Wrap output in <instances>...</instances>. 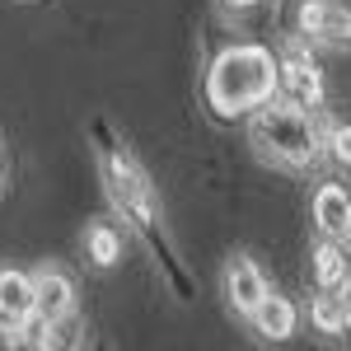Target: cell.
<instances>
[{"instance_id":"obj_14","label":"cell","mask_w":351,"mask_h":351,"mask_svg":"<svg viewBox=\"0 0 351 351\" xmlns=\"http://www.w3.org/2000/svg\"><path fill=\"white\" fill-rule=\"evenodd\" d=\"M342 309H347V328H351V276H347V286H342Z\"/></svg>"},{"instance_id":"obj_6","label":"cell","mask_w":351,"mask_h":351,"mask_svg":"<svg viewBox=\"0 0 351 351\" xmlns=\"http://www.w3.org/2000/svg\"><path fill=\"white\" fill-rule=\"evenodd\" d=\"M24 324H33V276L5 267L0 271V328L24 332Z\"/></svg>"},{"instance_id":"obj_7","label":"cell","mask_w":351,"mask_h":351,"mask_svg":"<svg viewBox=\"0 0 351 351\" xmlns=\"http://www.w3.org/2000/svg\"><path fill=\"white\" fill-rule=\"evenodd\" d=\"M314 225H319L324 239H337V243L351 248V197H347V188L324 183V188L314 192Z\"/></svg>"},{"instance_id":"obj_1","label":"cell","mask_w":351,"mask_h":351,"mask_svg":"<svg viewBox=\"0 0 351 351\" xmlns=\"http://www.w3.org/2000/svg\"><path fill=\"white\" fill-rule=\"evenodd\" d=\"M276 94V56L263 43H234L206 71V99L220 117H239Z\"/></svg>"},{"instance_id":"obj_8","label":"cell","mask_w":351,"mask_h":351,"mask_svg":"<svg viewBox=\"0 0 351 351\" xmlns=\"http://www.w3.org/2000/svg\"><path fill=\"white\" fill-rule=\"evenodd\" d=\"M267 291H271L267 276H263V267L253 258H230V267H225V295H230L234 314H253V304Z\"/></svg>"},{"instance_id":"obj_2","label":"cell","mask_w":351,"mask_h":351,"mask_svg":"<svg viewBox=\"0 0 351 351\" xmlns=\"http://www.w3.org/2000/svg\"><path fill=\"white\" fill-rule=\"evenodd\" d=\"M248 141L258 145V155L281 169H309L324 160V122L319 112H304L286 99L271 94L267 104L253 108L248 122Z\"/></svg>"},{"instance_id":"obj_15","label":"cell","mask_w":351,"mask_h":351,"mask_svg":"<svg viewBox=\"0 0 351 351\" xmlns=\"http://www.w3.org/2000/svg\"><path fill=\"white\" fill-rule=\"evenodd\" d=\"M230 10H243V5H258V0H225Z\"/></svg>"},{"instance_id":"obj_3","label":"cell","mask_w":351,"mask_h":351,"mask_svg":"<svg viewBox=\"0 0 351 351\" xmlns=\"http://www.w3.org/2000/svg\"><path fill=\"white\" fill-rule=\"evenodd\" d=\"M276 94L304 112L324 108V71H319L314 56L304 52V43H291L286 56H276Z\"/></svg>"},{"instance_id":"obj_13","label":"cell","mask_w":351,"mask_h":351,"mask_svg":"<svg viewBox=\"0 0 351 351\" xmlns=\"http://www.w3.org/2000/svg\"><path fill=\"white\" fill-rule=\"evenodd\" d=\"M324 155H328L332 164L351 169V127H347V122H332V127H324Z\"/></svg>"},{"instance_id":"obj_10","label":"cell","mask_w":351,"mask_h":351,"mask_svg":"<svg viewBox=\"0 0 351 351\" xmlns=\"http://www.w3.org/2000/svg\"><path fill=\"white\" fill-rule=\"evenodd\" d=\"M309 271H314V286L319 291H342L351 276V258H347V243L337 239H324L314 248V258H309Z\"/></svg>"},{"instance_id":"obj_12","label":"cell","mask_w":351,"mask_h":351,"mask_svg":"<svg viewBox=\"0 0 351 351\" xmlns=\"http://www.w3.org/2000/svg\"><path fill=\"white\" fill-rule=\"evenodd\" d=\"M309 319L319 332L328 337H337V332H347V309H342V291H319L314 304H309Z\"/></svg>"},{"instance_id":"obj_4","label":"cell","mask_w":351,"mask_h":351,"mask_svg":"<svg viewBox=\"0 0 351 351\" xmlns=\"http://www.w3.org/2000/svg\"><path fill=\"white\" fill-rule=\"evenodd\" d=\"M295 28L300 38H314L328 47H351V0H300Z\"/></svg>"},{"instance_id":"obj_11","label":"cell","mask_w":351,"mask_h":351,"mask_svg":"<svg viewBox=\"0 0 351 351\" xmlns=\"http://www.w3.org/2000/svg\"><path fill=\"white\" fill-rule=\"evenodd\" d=\"M84 258H89L94 267H112V263L122 258V234H117L112 225H89V230H84Z\"/></svg>"},{"instance_id":"obj_5","label":"cell","mask_w":351,"mask_h":351,"mask_svg":"<svg viewBox=\"0 0 351 351\" xmlns=\"http://www.w3.org/2000/svg\"><path fill=\"white\" fill-rule=\"evenodd\" d=\"M75 309V281L66 276V271H38L33 276V319H43V324H61L66 314Z\"/></svg>"},{"instance_id":"obj_9","label":"cell","mask_w":351,"mask_h":351,"mask_svg":"<svg viewBox=\"0 0 351 351\" xmlns=\"http://www.w3.org/2000/svg\"><path fill=\"white\" fill-rule=\"evenodd\" d=\"M248 319H253V328H258V337H267V342H286V337L295 332L300 314H295V304H291L286 295L267 291V295L253 304V314H248Z\"/></svg>"}]
</instances>
